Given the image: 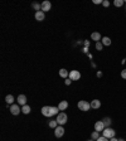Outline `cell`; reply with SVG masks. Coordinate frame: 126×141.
I'll list each match as a JSON object with an SVG mask.
<instances>
[{
    "label": "cell",
    "mask_w": 126,
    "mask_h": 141,
    "mask_svg": "<svg viewBox=\"0 0 126 141\" xmlns=\"http://www.w3.org/2000/svg\"><path fill=\"white\" fill-rule=\"evenodd\" d=\"M68 121V117H67V115L64 112H59L57 115V122L58 125H61V126H63V125L66 124Z\"/></svg>",
    "instance_id": "6da1fadb"
},
{
    "label": "cell",
    "mask_w": 126,
    "mask_h": 141,
    "mask_svg": "<svg viewBox=\"0 0 126 141\" xmlns=\"http://www.w3.org/2000/svg\"><path fill=\"white\" fill-rule=\"evenodd\" d=\"M102 134L105 137H107V139H112V137H115V130L114 129H111V127H106L105 130L102 131Z\"/></svg>",
    "instance_id": "7a4b0ae2"
},
{
    "label": "cell",
    "mask_w": 126,
    "mask_h": 141,
    "mask_svg": "<svg viewBox=\"0 0 126 141\" xmlns=\"http://www.w3.org/2000/svg\"><path fill=\"white\" fill-rule=\"evenodd\" d=\"M77 106H78V108H80L81 111H85V112H86V111H88V110L91 108V105H90L87 101H80Z\"/></svg>",
    "instance_id": "3957f363"
},
{
    "label": "cell",
    "mask_w": 126,
    "mask_h": 141,
    "mask_svg": "<svg viewBox=\"0 0 126 141\" xmlns=\"http://www.w3.org/2000/svg\"><path fill=\"white\" fill-rule=\"evenodd\" d=\"M68 78H71L72 79V81H78V79L81 78V73L80 72H78V71H71V72H69V77Z\"/></svg>",
    "instance_id": "277c9868"
},
{
    "label": "cell",
    "mask_w": 126,
    "mask_h": 141,
    "mask_svg": "<svg viewBox=\"0 0 126 141\" xmlns=\"http://www.w3.org/2000/svg\"><path fill=\"white\" fill-rule=\"evenodd\" d=\"M54 135H56V137H62V136L64 135V129H63V126L58 125L57 127L54 129Z\"/></svg>",
    "instance_id": "5b68a950"
},
{
    "label": "cell",
    "mask_w": 126,
    "mask_h": 141,
    "mask_svg": "<svg viewBox=\"0 0 126 141\" xmlns=\"http://www.w3.org/2000/svg\"><path fill=\"white\" fill-rule=\"evenodd\" d=\"M10 112H12V115L17 116V115H19L22 112V108L19 107V105H12L10 106Z\"/></svg>",
    "instance_id": "8992f818"
},
{
    "label": "cell",
    "mask_w": 126,
    "mask_h": 141,
    "mask_svg": "<svg viewBox=\"0 0 126 141\" xmlns=\"http://www.w3.org/2000/svg\"><path fill=\"white\" fill-rule=\"evenodd\" d=\"M106 127H105V125H103L102 121H97L96 124H95V131H97V132H102Z\"/></svg>",
    "instance_id": "52a82bcc"
},
{
    "label": "cell",
    "mask_w": 126,
    "mask_h": 141,
    "mask_svg": "<svg viewBox=\"0 0 126 141\" xmlns=\"http://www.w3.org/2000/svg\"><path fill=\"white\" fill-rule=\"evenodd\" d=\"M90 105H91V108H93V110H98V108L101 107V101H100V100H92Z\"/></svg>",
    "instance_id": "ba28073f"
},
{
    "label": "cell",
    "mask_w": 126,
    "mask_h": 141,
    "mask_svg": "<svg viewBox=\"0 0 126 141\" xmlns=\"http://www.w3.org/2000/svg\"><path fill=\"white\" fill-rule=\"evenodd\" d=\"M51 6H52V4L48 1V0H46V1H43L42 3V11H48V10H51Z\"/></svg>",
    "instance_id": "9c48e42d"
},
{
    "label": "cell",
    "mask_w": 126,
    "mask_h": 141,
    "mask_svg": "<svg viewBox=\"0 0 126 141\" xmlns=\"http://www.w3.org/2000/svg\"><path fill=\"white\" fill-rule=\"evenodd\" d=\"M18 105H22V106L27 105V97H25V95H19L18 96Z\"/></svg>",
    "instance_id": "30bf717a"
},
{
    "label": "cell",
    "mask_w": 126,
    "mask_h": 141,
    "mask_svg": "<svg viewBox=\"0 0 126 141\" xmlns=\"http://www.w3.org/2000/svg\"><path fill=\"white\" fill-rule=\"evenodd\" d=\"M58 108H59V111L67 110V108H68V101H61L59 105H58Z\"/></svg>",
    "instance_id": "8fae6325"
},
{
    "label": "cell",
    "mask_w": 126,
    "mask_h": 141,
    "mask_svg": "<svg viewBox=\"0 0 126 141\" xmlns=\"http://www.w3.org/2000/svg\"><path fill=\"white\" fill-rule=\"evenodd\" d=\"M35 19H37V20H38V22H42V20H44V17H46V15H44V11H37V13H35Z\"/></svg>",
    "instance_id": "7c38bea8"
},
{
    "label": "cell",
    "mask_w": 126,
    "mask_h": 141,
    "mask_svg": "<svg viewBox=\"0 0 126 141\" xmlns=\"http://www.w3.org/2000/svg\"><path fill=\"white\" fill-rule=\"evenodd\" d=\"M91 38H92V40H95L96 43H97V42H100V40L102 39V37H101V34H100V33H97V32H93V33L91 34Z\"/></svg>",
    "instance_id": "4fadbf2b"
},
{
    "label": "cell",
    "mask_w": 126,
    "mask_h": 141,
    "mask_svg": "<svg viewBox=\"0 0 126 141\" xmlns=\"http://www.w3.org/2000/svg\"><path fill=\"white\" fill-rule=\"evenodd\" d=\"M42 115L46 117H51V112H49V106H44L42 107Z\"/></svg>",
    "instance_id": "5bb4252c"
},
{
    "label": "cell",
    "mask_w": 126,
    "mask_h": 141,
    "mask_svg": "<svg viewBox=\"0 0 126 141\" xmlns=\"http://www.w3.org/2000/svg\"><path fill=\"white\" fill-rule=\"evenodd\" d=\"M59 76L62 77V78H67V77H69V73L67 69H64V68H62L61 71H59Z\"/></svg>",
    "instance_id": "9a60e30c"
},
{
    "label": "cell",
    "mask_w": 126,
    "mask_h": 141,
    "mask_svg": "<svg viewBox=\"0 0 126 141\" xmlns=\"http://www.w3.org/2000/svg\"><path fill=\"white\" fill-rule=\"evenodd\" d=\"M5 102L8 105H10V106L14 105V103H13V102H14V96H13V95H8V96L5 97Z\"/></svg>",
    "instance_id": "2e32d148"
},
{
    "label": "cell",
    "mask_w": 126,
    "mask_h": 141,
    "mask_svg": "<svg viewBox=\"0 0 126 141\" xmlns=\"http://www.w3.org/2000/svg\"><path fill=\"white\" fill-rule=\"evenodd\" d=\"M58 111H59V108H58V107H53V106H49V112H51V117H52V116H54V115H58Z\"/></svg>",
    "instance_id": "e0dca14e"
},
{
    "label": "cell",
    "mask_w": 126,
    "mask_h": 141,
    "mask_svg": "<svg viewBox=\"0 0 126 141\" xmlns=\"http://www.w3.org/2000/svg\"><path fill=\"white\" fill-rule=\"evenodd\" d=\"M101 43H102L103 45H107V47H109V45L111 44V39H110L109 37H103L102 39H101Z\"/></svg>",
    "instance_id": "ac0fdd59"
},
{
    "label": "cell",
    "mask_w": 126,
    "mask_h": 141,
    "mask_svg": "<svg viewBox=\"0 0 126 141\" xmlns=\"http://www.w3.org/2000/svg\"><path fill=\"white\" fill-rule=\"evenodd\" d=\"M91 139L95 141H97L98 139H100V132H97V131H93L91 134Z\"/></svg>",
    "instance_id": "d6986e66"
},
{
    "label": "cell",
    "mask_w": 126,
    "mask_h": 141,
    "mask_svg": "<svg viewBox=\"0 0 126 141\" xmlns=\"http://www.w3.org/2000/svg\"><path fill=\"white\" fill-rule=\"evenodd\" d=\"M103 125H105V127H110V125H111V119L110 117H105V119L102 120Z\"/></svg>",
    "instance_id": "ffe728a7"
},
{
    "label": "cell",
    "mask_w": 126,
    "mask_h": 141,
    "mask_svg": "<svg viewBox=\"0 0 126 141\" xmlns=\"http://www.w3.org/2000/svg\"><path fill=\"white\" fill-rule=\"evenodd\" d=\"M57 126H58L57 120H51V121H49V127H51V129H56Z\"/></svg>",
    "instance_id": "44dd1931"
},
{
    "label": "cell",
    "mask_w": 126,
    "mask_h": 141,
    "mask_svg": "<svg viewBox=\"0 0 126 141\" xmlns=\"http://www.w3.org/2000/svg\"><path fill=\"white\" fill-rule=\"evenodd\" d=\"M22 112L25 113V115H28V113H30V107H29L28 105H25V106H23V107H22Z\"/></svg>",
    "instance_id": "7402d4cb"
},
{
    "label": "cell",
    "mask_w": 126,
    "mask_h": 141,
    "mask_svg": "<svg viewBox=\"0 0 126 141\" xmlns=\"http://www.w3.org/2000/svg\"><path fill=\"white\" fill-rule=\"evenodd\" d=\"M32 6H33V8H34L37 11H40V10H42V4H39V3H33V4H32Z\"/></svg>",
    "instance_id": "603a6c76"
},
{
    "label": "cell",
    "mask_w": 126,
    "mask_h": 141,
    "mask_svg": "<svg viewBox=\"0 0 126 141\" xmlns=\"http://www.w3.org/2000/svg\"><path fill=\"white\" fill-rule=\"evenodd\" d=\"M124 3H125V0H115V1H114L115 6H117V8L122 6V5H124Z\"/></svg>",
    "instance_id": "cb8c5ba5"
},
{
    "label": "cell",
    "mask_w": 126,
    "mask_h": 141,
    "mask_svg": "<svg viewBox=\"0 0 126 141\" xmlns=\"http://www.w3.org/2000/svg\"><path fill=\"white\" fill-rule=\"evenodd\" d=\"M102 48H103V44L101 42H97V43H96V49H97V51H102Z\"/></svg>",
    "instance_id": "d4e9b609"
},
{
    "label": "cell",
    "mask_w": 126,
    "mask_h": 141,
    "mask_svg": "<svg viewBox=\"0 0 126 141\" xmlns=\"http://www.w3.org/2000/svg\"><path fill=\"white\" fill-rule=\"evenodd\" d=\"M97 141H110V139H107V137H105V136H100V139H98Z\"/></svg>",
    "instance_id": "484cf974"
},
{
    "label": "cell",
    "mask_w": 126,
    "mask_h": 141,
    "mask_svg": "<svg viewBox=\"0 0 126 141\" xmlns=\"http://www.w3.org/2000/svg\"><path fill=\"white\" fill-rule=\"evenodd\" d=\"M102 5L105 6V8H109V6H110V1H107V0H105V1L102 3Z\"/></svg>",
    "instance_id": "4316f807"
},
{
    "label": "cell",
    "mask_w": 126,
    "mask_h": 141,
    "mask_svg": "<svg viewBox=\"0 0 126 141\" xmlns=\"http://www.w3.org/2000/svg\"><path fill=\"white\" fill-rule=\"evenodd\" d=\"M64 83H66L67 86H69L71 83H72V79H71V78H66V81H64Z\"/></svg>",
    "instance_id": "83f0119b"
},
{
    "label": "cell",
    "mask_w": 126,
    "mask_h": 141,
    "mask_svg": "<svg viewBox=\"0 0 126 141\" xmlns=\"http://www.w3.org/2000/svg\"><path fill=\"white\" fill-rule=\"evenodd\" d=\"M121 77L124 79H126V69H124V71H121Z\"/></svg>",
    "instance_id": "f1b7e54d"
},
{
    "label": "cell",
    "mask_w": 126,
    "mask_h": 141,
    "mask_svg": "<svg viewBox=\"0 0 126 141\" xmlns=\"http://www.w3.org/2000/svg\"><path fill=\"white\" fill-rule=\"evenodd\" d=\"M93 3H95V4H102L103 1L102 0H93Z\"/></svg>",
    "instance_id": "f546056e"
},
{
    "label": "cell",
    "mask_w": 126,
    "mask_h": 141,
    "mask_svg": "<svg viewBox=\"0 0 126 141\" xmlns=\"http://www.w3.org/2000/svg\"><path fill=\"white\" fill-rule=\"evenodd\" d=\"M96 76H97V77H102V72H101V71H97Z\"/></svg>",
    "instance_id": "4dcf8cb0"
},
{
    "label": "cell",
    "mask_w": 126,
    "mask_h": 141,
    "mask_svg": "<svg viewBox=\"0 0 126 141\" xmlns=\"http://www.w3.org/2000/svg\"><path fill=\"white\" fill-rule=\"evenodd\" d=\"M110 141H119V139H116V137H112V139H110Z\"/></svg>",
    "instance_id": "1f68e13d"
},
{
    "label": "cell",
    "mask_w": 126,
    "mask_h": 141,
    "mask_svg": "<svg viewBox=\"0 0 126 141\" xmlns=\"http://www.w3.org/2000/svg\"><path fill=\"white\" fill-rule=\"evenodd\" d=\"M119 141H125V140L124 139H119Z\"/></svg>",
    "instance_id": "d6a6232c"
},
{
    "label": "cell",
    "mask_w": 126,
    "mask_h": 141,
    "mask_svg": "<svg viewBox=\"0 0 126 141\" xmlns=\"http://www.w3.org/2000/svg\"><path fill=\"white\" fill-rule=\"evenodd\" d=\"M87 141H95V140H87Z\"/></svg>",
    "instance_id": "836d02e7"
},
{
    "label": "cell",
    "mask_w": 126,
    "mask_h": 141,
    "mask_svg": "<svg viewBox=\"0 0 126 141\" xmlns=\"http://www.w3.org/2000/svg\"><path fill=\"white\" fill-rule=\"evenodd\" d=\"M125 3H126V0H125Z\"/></svg>",
    "instance_id": "e575fe53"
}]
</instances>
